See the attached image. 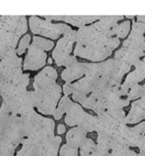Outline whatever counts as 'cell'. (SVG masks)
<instances>
[{
  "instance_id": "cell-20",
  "label": "cell",
  "mask_w": 145,
  "mask_h": 156,
  "mask_svg": "<svg viewBox=\"0 0 145 156\" xmlns=\"http://www.w3.org/2000/svg\"><path fill=\"white\" fill-rule=\"evenodd\" d=\"M80 156H97V144L91 139H86L80 146Z\"/></svg>"
},
{
  "instance_id": "cell-25",
  "label": "cell",
  "mask_w": 145,
  "mask_h": 156,
  "mask_svg": "<svg viewBox=\"0 0 145 156\" xmlns=\"http://www.w3.org/2000/svg\"><path fill=\"white\" fill-rule=\"evenodd\" d=\"M141 94H142V87L140 85H136L134 87H132L128 94H127V97L129 100H132V99H136L138 98H141Z\"/></svg>"
},
{
  "instance_id": "cell-21",
  "label": "cell",
  "mask_w": 145,
  "mask_h": 156,
  "mask_svg": "<svg viewBox=\"0 0 145 156\" xmlns=\"http://www.w3.org/2000/svg\"><path fill=\"white\" fill-rule=\"evenodd\" d=\"M72 103V102L71 101V99L67 96H64L61 99V101L59 103V106H58V108H56V110H55V112L53 114L54 119H60L64 113H67V111L70 108Z\"/></svg>"
},
{
  "instance_id": "cell-28",
  "label": "cell",
  "mask_w": 145,
  "mask_h": 156,
  "mask_svg": "<svg viewBox=\"0 0 145 156\" xmlns=\"http://www.w3.org/2000/svg\"><path fill=\"white\" fill-rule=\"evenodd\" d=\"M135 68L139 69V70L145 75V58H144L142 61H140V62L135 65Z\"/></svg>"
},
{
  "instance_id": "cell-22",
  "label": "cell",
  "mask_w": 145,
  "mask_h": 156,
  "mask_svg": "<svg viewBox=\"0 0 145 156\" xmlns=\"http://www.w3.org/2000/svg\"><path fill=\"white\" fill-rule=\"evenodd\" d=\"M32 43L35 44L36 46L41 48L44 51L51 50L53 45H54V43L52 41L46 40V39H43V38H41V37H34Z\"/></svg>"
},
{
  "instance_id": "cell-31",
  "label": "cell",
  "mask_w": 145,
  "mask_h": 156,
  "mask_svg": "<svg viewBox=\"0 0 145 156\" xmlns=\"http://www.w3.org/2000/svg\"><path fill=\"white\" fill-rule=\"evenodd\" d=\"M142 87V94H141V98H145V84L143 86H141Z\"/></svg>"
},
{
  "instance_id": "cell-13",
  "label": "cell",
  "mask_w": 145,
  "mask_h": 156,
  "mask_svg": "<svg viewBox=\"0 0 145 156\" xmlns=\"http://www.w3.org/2000/svg\"><path fill=\"white\" fill-rule=\"evenodd\" d=\"M57 79V72L52 67H46L41 72H40L34 78L33 87L35 90L45 88L55 84Z\"/></svg>"
},
{
  "instance_id": "cell-10",
  "label": "cell",
  "mask_w": 145,
  "mask_h": 156,
  "mask_svg": "<svg viewBox=\"0 0 145 156\" xmlns=\"http://www.w3.org/2000/svg\"><path fill=\"white\" fill-rule=\"evenodd\" d=\"M29 83H30V74L22 73L15 81L8 85L6 87H4L0 91V96L3 98V100L13 97H17L21 93L27 91L26 88L29 86Z\"/></svg>"
},
{
  "instance_id": "cell-11",
  "label": "cell",
  "mask_w": 145,
  "mask_h": 156,
  "mask_svg": "<svg viewBox=\"0 0 145 156\" xmlns=\"http://www.w3.org/2000/svg\"><path fill=\"white\" fill-rule=\"evenodd\" d=\"M123 19V16H101L100 20L92 26L100 33L107 37L116 35L118 24L117 22Z\"/></svg>"
},
{
  "instance_id": "cell-33",
  "label": "cell",
  "mask_w": 145,
  "mask_h": 156,
  "mask_svg": "<svg viewBox=\"0 0 145 156\" xmlns=\"http://www.w3.org/2000/svg\"><path fill=\"white\" fill-rule=\"evenodd\" d=\"M127 18H129V19H132L133 18V16H126Z\"/></svg>"
},
{
  "instance_id": "cell-29",
  "label": "cell",
  "mask_w": 145,
  "mask_h": 156,
  "mask_svg": "<svg viewBox=\"0 0 145 156\" xmlns=\"http://www.w3.org/2000/svg\"><path fill=\"white\" fill-rule=\"evenodd\" d=\"M57 131H58V134H62L65 132V127L62 125V124H60L58 126V129H57Z\"/></svg>"
},
{
  "instance_id": "cell-1",
  "label": "cell",
  "mask_w": 145,
  "mask_h": 156,
  "mask_svg": "<svg viewBox=\"0 0 145 156\" xmlns=\"http://www.w3.org/2000/svg\"><path fill=\"white\" fill-rule=\"evenodd\" d=\"M28 137L22 115L4 106L0 108V156H14L17 147Z\"/></svg>"
},
{
  "instance_id": "cell-16",
  "label": "cell",
  "mask_w": 145,
  "mask_h": 156,
  "mask_svg": "<svg viewBox=\"0 0 145 156\" xmlns=\"http://www.w3.org/2000/svg\"><path fill=\"white\" fill-rule=\"evenodd\" d=\"M85 111L80 107V105L76 103H72L70 108L68 109L65 117V123L70 127L78 126L79 122L81 121L83 116L85 115Z\"/></svg>"
},
{
  "instance_id": "cell-18",
  "label": "cell",
  "mask_w": 145,
  "mask_h": 156,
  "mask_svg": "<svg viewBox=\"0 0 145 156\" xmlns=\"http://www.w3.org/2000/svg\"><path fill=\"white\" fill-rule=\"evenodd\" d=\"M87 139V132L79 127L71 129L66 135L67 144H70L76 148L80 147Z\"/></svg>"
},
{
  "instance_id": "cell-32",
  "label": "cell",
  "mask_w": 145,
  "mask_h": 156,
  "mask_svg": "<svg viewBox=\"0 0 145 156\" xmlns=\"http://www.w3.org/2000/svg\"><path fill=\"white\" fill-rule=\"evenodd\" d=\"M48 62H49V63H51L52 62V59L51 58H49V61Z\"/></svg>"
},
{
  "instance_id": "cell-7",
  "label": "cell",
  "mask_w": 145,
  "mask_h": 156,
  "mask_svg": "<svg viewBox=\"0 0 145 156\" xmlns=\"http://www.w3.org/2000/svg\"><path fill=\"white\" fill-rule=\"evenodd\" d=\"M144 32L145 24L135 21L132 24L131 33L123 42V48H125L138 59L145 54V38L143 37Z\"/></svg>"
},
{
  "instance_id": "cell-23",
  "label": "cell",
  "mask_w": 145,
  "mask_h": 156,
  "mask_svg": "<svg viewBox=\"0 0 145 156\" xmlns=\"http://www.w3.org/2000/svg\"><path fill=\"white\" fill-rule=\"evenodd\" d=\"M60 156H78V150L70 144H65L60 150Z\"/></svg>"
},
{
  "instance_id": "cell-14",
  "label": "cell",
  "mask_w": 145,
  "mask_h": 156,
  "mask_svg": "<svg viewBox=\"0 0 145 156\" xmlns=\"http://www.w3.org/2000/svg\"><path fill=\"white\" fill-rule=\"evenodd\" d=\"M142 119H145V98H141L132 104L125 121L126 124H134Z\"/></svg>"
},
{
  "instance_id": "cell-15",
  "label": "cell",
  "mask_w": 145,
  "mask_h": 156,
  "mask_svg": "<svg viewBox=\"0 0 145 156\" xmlns=\"http://www.w3.org/2000/svg\"><path fill=\"white\" fill-rule=\"evenodd\" d=\"M86 73V62H76L69 67H67L62 73V78L67 84H71L74 80L81 77Z\"/></svg>"
},
{
  "instance_id": "cell-8",
  "label": "cell",
  "mask_w": 145,
  "mask_h": 156,
  "mask_svg": "<svg viewBox=\"0 0 145 156\" xmlns=\"http://www.w3.org/2000/svg\"><path fill=\"white\" fill-rule=\"evenodd\" d=\"M76 42V30H72L71 32L65 34L61 38L57 45L52 51V58L55 60L56 64L62 66L63 62L67 57L70 56V53L72 50V44Z\"/></svg>"
},
{
  "instance_id": "cell-4",
  "label": "cell",
  "mask_w": 145,
  "mask_h": 156,
  "mask_svg": "<svg viewBox=\"0 0 145 156\" xmlns=\"http://www.w3.org/2000/svg\"><path fill=\"white\" fill-rule=\"evenodd\" d=\"M36 95V108L39 112L46 115L54 114L56 105L61 98L62 89L56 83L45 88L35 90Z\"/></svg>"
},
{
  "instance_id": "cell-19",
  "label": "cell",
  "mask_w": 145,
  "mask_h": 156,
  "mask_svg": "<svg viewBox=\"0 0 145 156\" xmlns=\"http://www.w3.org/2000/svg\"><path fill=\"white\" fill-rule=\"evenodd\" d=\"M78 127L84 129L86 132L97 131L98 127V119L97 117L92 116L88 113H85L81 121L78 124Z\"/></svg>"
},
{
  "instance_id": "cell-12",
  "label": "cell",
  "mask_w": 145,
  "mask_h": 156,
  "mask_svg": "<svg viewBox=\"0 0 145 156\" xmlns=\"http://www.w3.org/2000/svg\"><path fill=\"white\" fill-rule=\"evenodd\" d=\"M46 20H62L76 27H86L87 24H90L94 21L99 20L101 16H43Z\"/></svg>"
},
{
  "instance_id": "cell-17",
  "label": "cell",
  "mask_w": 145,
  "mask_h": 156,
  "mask_svg": "<svg viewBox=\"0 0 145 156\" xmlns=\"http://www.w3.org/2000/svg\"><path fill=\"white\" fill-rule=\"evenodd\" d=\"M145 78V75L137 68H135V70L133 72H131L126 78V80L124 82L123 85L120 86V91L121 93L124 95V96H127L129 90L136 86V85H139L138 83H140V81H142Z\"/></svg>"
},
{
  "instance_id": "cell-5",
  "label": "cell",
  "mask_w": 145,
  "mask_h": 156,
  "mask_svg": "<svg viewBox=\"0 0 145 156\" xmlns=\"http://www.w3.org/2000/svg\"><path fill=\"white\" fill-rule=\"evenodd\" d=\"M30 28L35 34H40L50 39H58L62 34L65 35L72 30L65 24H54L51 21L41 20L38 17L31 16L29 20Z\"/></svg>"
},
{
  "instance_id": "cell-27",
  "label": "cell",
  "mask_w": 145,
  "mask_h": 156,
  "mask_svg": "<svg viewBox=\"0 0 145 156\" xmlns=\"http://www.w3.org/2000/svg\"><path fill=\"white\" fill-rule=\"evenodd\" d=\"M137 147H139V149H140V154L145 156V135L140 139Z\"/></svg>"
},
{
  "instance_id": "cell-9",
  "label": "cell",
  "mask_w": 145,
  "mask_h": 156,
  "mask_svg": "<svg viewBox=\"0 0 145 156\" xmlns=\"http://www.w3.org/2000/svg\"><path fill=\"white\" fill-rule=\"evenodd\" d=\"M47 59V54L45 51L31 43L29 47L28 54L25 58L23 68L26 70H38L45 64V61Z\"/></svg>"
},
{
  "instance_id": "cell-2",
  "label": "cell",
  "mask_w": 145,
  "mask_h": 156,
  "mask_svg": "<svg viewBox=\"0 0 145 156\" xmlns=\"http://www.w3.org/2000/svg\"><path fill=\"white\" fill-rule=\"evenodd\" d=\"M27 30L25 16L0 17V60L17 54L18 41Z\"/></svg>"
},
{
  "instance_id": "cell-6",
  "label": "cell",
  "mask_w": 145,
  "mask_h": 156,
  "mask_svg": "<svg viewBox=\"0 0 145 156\" xmlns=\"http://www.w3.org/2000/svg\"><path fill=\"white\" fill-rule=\"evenodd\" d=\"M21 61L17 54L0 61V91L22 74Z\"/></svg>"
},
{
  "instance_id": "cell-24",
  "label": "cell",
  "mask_w": 145,
  "mask_h": 156,
  "mask_svg": "<svg viewBox=\"0 0 145 156\" xmlns=\"http://www.w3.org/2000/svg\"><path fill=\"white\" fill-rule=\"evenodd\" d=\"M129 30H130L129 21H125V22H123V23H121L120 25L118 26L116 35H117L118 38H125L128 35Z\"/></svg>"
},
{
  "instance_id": "cell-26",
  "label": "cell",
  "mask_w": 145,
  "mask_h": 156,
  "mask_svg": "<svg viewBox=\"0 0 145 156\" xmlns=\"http://www.w3.org/2000/svg\"><path fill=\"white\" fill-rule=\"evenodd\" d=\"M30 36L29 34L25 35V36L21 39V41H20V42H19V48L17 49V54L22 55V53L25 52L26 49H27L28 47H30Z\"/></svg>"
},
{
  "instance_id": "cell-30",
  "label": "cell",
  "mask_w": 145,
  "mask_h": 156,
  "mask_svg": "<svg viewBox=\"0 0 145 156\" xmlns=\"http://www.w3.org/2000/svg\"><path fill=\"white\" fill-rule=\"evenodd\" d=\"M138 21L145 24V16H139L138 17Z\"/></svg>"
},
{
  "instance_id": "cell-3",
  "label": "cell",
  "mask_w": 145,
  "mask_h": 156,
  "mask_svg": "<svg viewBox=\"0 0 145 156\" xmlns=\"http://www.w3.org/2000/svg\"><path fill=\"white\" fill-rule=\"evenodd\" d=\"M120 41L118 38L101 35L87 43H76L75 55L90 61H104L118 46Z\"/></svg>"
}]
</instances>
